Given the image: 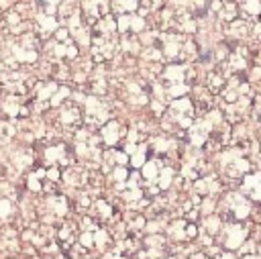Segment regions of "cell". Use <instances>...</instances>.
Wrapping results in <instances>:
<instances>
[{"mask_svg":"<svg viewBox=\"0 0 261 259\" xmlns=\"http://www.w3.org/2000/svg\"><path fill=\"white\" fill-rule=\"evenodd\" d=\"M222 206H224V212L228 214V218H232V220H245L253 212L249 196L239 194V192H228L222 198Z\"/></svg>","mask_w":261,"mask_h":259,"instance_id":"1","label":"cell"},{"mask_svg":"<svg viewBox=\"0 0 261 259\" xmlns=\"http://www.w3.org/2000/svg\"><path fill=\"white\" fill-rule=\"evenodd\" d=\"M220 241H222V247L224 249H230V251H237L245 245V239L249 235V228L241 224V220H234V222H226L222 224L220 228Z\"/></svg>","mask_w":261,"mask_h":259,"instance_id":"2","label":"cell"},{"mask_svg":"<svg viewBox=\"0 0 261 259\" xmlns=\"http://www.w3.org/2000/svg\"><path fill=\"white\" fill-rule=\"evenodd\" d=\"M84 120L92 126L108 120V104L98 96H88L84 102Z\"/></svg>","mask_w":261,"mask_h":259,"instance_id":"3","label":"cell"},{"mask_svg":"<svg viewBox=\"0 0 261 259\" xmlns=\"http://www.w3.org/2000/svg\"><path fill=\"white\" fill-rule=\"evenodd\" d=\"M45 163L47 165H71V153L63 143L49 145L45 149Z\"/></svg>","mask_w":261,"mask_h":259,"instance_id":"4","label":"cell"},{"mask_svg":"<svg viewBox=\"0 0 261 259\" xmlns=\"http://www.w3.org/2000/svg\"><path fill=\"white\" fill-rule=\"evenodd\" d=\"M82 120H84V114L77 102H63L59 106V122L63 126H77Z\"/></svg>","mask_w":261,"mask_h":259,"instance_id":"5","label":"cell"},{"mask_svg":"<svg viewBox=\"0 0 261 259\" xmlns=\"http://www.w3.org/2000/svg\"><path fill=\"white\" fill-rule=\"evenodd\" d=\"M188 65L186 63H169L161 69V77L165 80V84H179V82H188Z\"/></svg>","mask_w":261,"mask_h":259,"instance_id":"6","label":"cell"},{"mask_svg":"<svg viewBox=\"0 0 261 259\" xmlns=\"http://www.w3.org/2000/svg\"><path fill=\"white\" fill-rule=\"evenodd\" d=\"M122 135H124V128L116 120H106L102 124V128H100V137H102V143L106 147H114L120 141Z\"/></svg>","mask_w":261,"mask_h":259,"instance_id":"7","label":"cell"},{"mask_svg":"<svg viewBox=\"0 0 261 259\" xmlns=\"http://www.w3.org/2000/svg\"><path fill=\"white\" fill-rule=\"evenodd\" d=\"M243 192L251 200L261 202V171H257V173H245L243 175Z\"/></svg>","mask_w":261,"mask_h":259,"instance_id":"8","label":"cell"},{"mask_svg":"<svg viewBox=\"0 0 261 259\" xmlns=\"http://www.w3.org/2000/svg\"><path fill=\"white\" fill-rule=\"evenodd\" d=\"M61 177H63V182H65L67 186L77 188V186H84V184H86L88 173H86V169L80 167V165H67L65 171L61 173Z\"/></svg>","mask_w":261,"mask_h":259,"instance_id":"9","label":"cell"},{"mask_svg":"<svg viewBox=\"0 0 261 259\" xmlns=\"http://www.w3.org/2000/svg\"><path fill=\"white\" fill-rule=\"evenodd\" d=\"M220 182L214 177V175H206V177H198L194 182V190L198 194H204V196H214L216 192H220Z\"/></svg>","mask_w":261,"mask_h":259,"instance_id":"10","label":"cell"},{"mask_svg":"<svg viewBox=\"0 0 261 259\" xmlns=\"http://www.w3.org/2000/svg\"><path fill=\"white\" fill-rule=\"evenodd\" d=\"M161 167H163V163H161L159 159H147V161H145V165L141 167L143 182H145L147 186H149V184H153V182H157Z\"/></svg>","mask_w":261,"mask_h":259,"instance_id":"11","label":"cell"},{"mask_svg":"<svg viewBox=\"0 0 261 259\" xmlns=\"http://www.w3.org/2000/svg\"><path fill=\"white\" fill-rule=\"evenodd\" d=\"M226 33H228L232 39H245V37L251 35V24H249L247 20H243V18H234L232 22H228Z\"/></svg>","mask_w":261,"mask_h":259,"instance_id":"12","label":"cell"},{"mask_svg":"<svg viewBox=\"0 0 261 259\" xmlns=\"http://www.w3.org/2000/svg\"><path fill=\"white\" fill-rule=\"evenodd\" d=\"M37 31L43 35H53L57 31V18L53 14H37Z\"/></svg>","mask_w":261,"mask_h":259,"instance_id":"13","label":"cell"},{"mask_svg":"<svg viewBox=\"0 0 261 259\" xmlns=\"http://www.w3.org/2000/svg\"><path fill=\"white\" fill-rule=\"evenodd\" d=\"M47 206H49L51 212H53L55 216H59V218L67 214V200H65V196H59V194L49 196V198H47Z\"/></svg>","mask_w":261,"mask_h":259,"instance_id":"14","label":"cell"},{"mask_svg":"<svg viewBox=\"0 0 261 259\" xmlns=\"http://www.w3.org/2000/svg\"><path fill=\"white\" fill-rule=\"evenodd\" d=\"M57 84L55 82H41L37 88H35V94H37V100L41 102H49L53 98V94L57 92Z\"/></svg>","mask_w":261,"mask_h":259,"instance_id":"15","label":"cell"},{"mask_svg":"<svg viewBox=\"0 0 261 259\" xmlns=\"http://www.w3.org/2000/svg\"><path fill=\"white\" fill-rule=\"evenodd\" d=\"M220 228H222V218H220V214H216V212L206 214V218H204V232H208L210 237H216V235L220 232Z\"/></svg>","mask_w":261,"mask_h":259,"instance_id":"16","label":"cell"},{"mask_svg":"<svg viewBox=\"0 0 261 259\" xmlns=\"http://www.w3.org/2000/svg\"><path fill=\"white\" fill-rule=\"evenodd\" d=\"M186 226H188V220H173L169 226H167V235L173 239V241H188V237H186Z\"/></svg>","mask_w":261,"mask_h":259,"instance_id":"17","label":"cell"},{"mask_svg":"<svg viewBox=\"0 0 261 259\" xmlns=\"http://www.w3.org/2000/svg\"><path fill=\"white\" fill-rule=\"evenodd\" d=\"M141 2L139 0H112V10L116 14H128V12H135L139 10Z\"/></svg>","mask_w":261,"mask_h":259,"instance_id":"18","label":"cell"},{"mask_svg":"<svg viewBox=\"0 0 261 259\" xmlns=\"http://www.w3.org/2000/svg\"><path fill=\"white\" fill-rule=\"evenodd\" d=\"M149 145H145V143H141L139 147H137V151L130 155V165L135 167V169H139V167H143L145 165V161H147V155H149Z\"/></svg>","mask_w":261,"mask_h":259,"instance_id":"19","label":"cell"},{"mask_svg":"<svg viewBox=\"0 0 261 259\" xmlns=\"http://www.w3.org/2000/svg\"><path fill=\"white\" fill-rule=\"evenodd\" d=\"M218 16H220V20L232 22V20L237 18V2H232V0H224L222 8L218 10Z\"/></svg>","mask_w":261,"mask_h":259,"instance_id":"20","label":"cell"},{"mask_svg":"<svg viewBox=\"0 0 261 259\" xmlns=\"http://www.w3.org/2000/svg\"><path fill=\"white\" fill-rule=\"evenodd\" d=\"M92 208H94V214H96L98 218H102V220H106V218L112 216V206H110V202H106L104 198H98Z\"/></svg>","mask_w":261,"mask_h":259,"instance_id":"21","label":"cell"},{"mask_svg":"<svg viewBox=\"0 0 261 259\" xmlns=\"http://www.w3.org/2000/svg\"><path fill=\"white\" fill-rule=\"evenodd\" d=\"M243 12L251 18H257L261 14V0H239Z\"/></svg>","mask_w":261,"mask_h":259,"instance_id":"22","label":"cell"},{"mask_svg":"<svg viewBox=\"0 0 261 259\" xmlns=\"http://www.w3.org/2000/svg\"><path fill=\"white\" fill-rule=\"evenodd\" d=\"M173 175H175L173 167L163 165V167H161V171H159V177H157V186H159L161 190H167V188L173 184Z\"/></svg>","mask_w":261,"mask_h":259,"instance_id":"23","label":"cell"},{"mask_svg":"<svg viewBox=\"0 0 261 259\" xmlns=\"http://www.w3.org/2000/svg\"><path fill=\"white\" fill-rule=\"evenodd\" d=\"M224 84H226V80H224V75L220 71H210L208 73V90L210 92H216V90L224 88Z\"/></svg>","mask_w":261,"mask_h":259,"instance_id":"24","label":"cell"},{"mask_svg":"<svg viewBox=\"0 0 261 259\" xmlns=\"http://www.w3.org/2000/svg\"><path fill=\"white\" fill-rule=\"evenodd\" d=\"M69 88H65V86H61V88H57V92L53 94V98L49 100V104L51 106H61L63 102H67V98H69Z\"/></svg>","mask_w":261,"mask_h":259,"instance_id":"25","label":"cell"},{"mask_svg":"<svg viewBox=\"0 0 261 259\" xmlns=\"http://www.w3.org/2000/svg\"><path fill=\"white\" fill-rule=\"evenodd\" d=\"M110 177H112L114 184H124V182L128 179V169H126V165H116V167H112Z\"/></svg>","mask_w":261,"mask_h":259,"instance_id":"26","label":"cell"},{"mask_svg":"<svg viewBox=\"0 0 261 259\" xmlns=\"http://www.w3.org/2000/svg\"><path fill=\"white\" fill-rule=\"evenodd\" d=\"M145 24H147V22H145V16L130 12V33H135V35L143 33V31H145Z\"/></svg>","mask_w":261,"mask_h":259,"instance_id":"27","label":"cell"},{"mask_svg":"<svg viewBox=\"0 0 261 259\" xmlns=\"http://www.w3.org/2000/svg\"><path fill=\"white\" fill-rule=\"evenodd\" d=\"M80 245H84L86 249H90L92 245H96V239H94V232L92 230H82V235H80Z\"/></svg>","mask_w":261,"mask_h":259,"instance_id":"28","label":"cell"},{"mask_svg":"<svg viewBox=\"0 0 261 259\" xmlns=\"http://www.w3.org/2000/svg\"><path fill=\"white\" fill-rule=\"evenodd\" d=\"M249 84H251L253 88L261 90V65H257V67H253V69H251V75H249Z\"/></svg>","mask_w":261,"mask_h":259,"instance_id":"29","label":"cell"},{"mask_svg":"<svg viewBox=\"0 0 261 259\" xmlns=\"http://www.w3.org/2000/svg\"><path fill=\"white\" fill-rule=\"evenodd\" d=\"M214 208H216V200H214V196H206L204 202H202V206H200V210H202L204 214H212Z\"/></svg>","mask_w":261,"mask_h":259,"instance_id":"30","label":"cell"},{"mask_svg":"<svg viewBox=\"0 0 261 259\" xmlns=\"http://www.w3.org/2000/svg\"><path fill=\"white\" fill-rule=\"evenodd\" d=\"M0 208H2V218L6 220V218L12 214V200H10L8 196H4L2 202H0Z\"/></svg>","mask_w":261,"mask_h":259,"instance_id":"31","label":"cell"},{"mask_svg":"<svg viewBox=\"0 0 261 259\" xmlns=\"http://www.w3.org/2000/svg\"><path fill=\"white\" fill-rule=\"evenodd\" d=\"M59 177H61V173H59V169H57L55 165L47 167V177H45V179H49V182H59Z\"/></svg>","mask_w":261,"mask_h":259,"instance_id":"32","label":"cell"},{"mask_svg":"<svg viewBox=\"0 0 261 259\" xmlns=\"http://www.w3.org/2000/svg\"><path fill=\"white\" fill-rule=\"evenodd\" d=\"M186 237H188V241H192V239L198 237V226H196L194 222H188V226H186Z\"/></svg>","mask_w":261,"mask_h":259,"instance_id":"33","label":"cell"},{"mask_svg":"<svg viewBox=\"0 0 261 259\" xmlns=\"http://www.w3.org/2000/svg\"><path fill=\"white\" fill-rule=\"evenodd\" d=\"M43 2H47V4H51V6H55V4H59L61 0H43Z\"/></svg>","mask_w":261,"mask_h":259,"instance_id":"34","label":"cell"}]
</instances>
